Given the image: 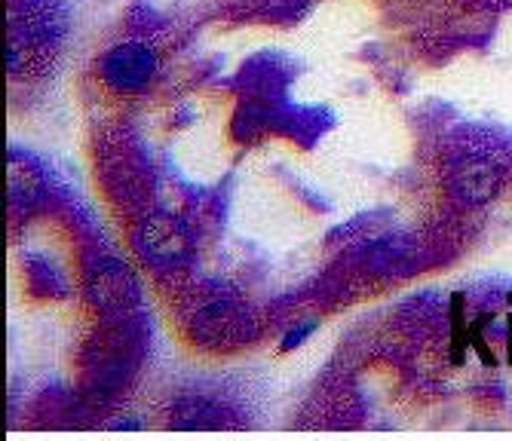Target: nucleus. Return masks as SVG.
Returning a JSON list of instances; mask_svg holds the SVG:
<instances>
[{
	"instance_id": "nucleus-1",
	"label": "nucleus",
	"mask_w": 512,
	"mask_h": 441,
	"mask_svg": "<svg viewBox=\"0 0 512 441\" xmlns=\"http://www.w3.org/2000/svg\"><path fill=\"white\" fill-rule=\"evenodd\" d=\"M160 59L154 53V46L142 43V40H126L111 46L102 56V80L108 86H114L117 92H138L145 89L154 77H157Z\"/></svg>"
},
{
	"instance_id": "nucleus-2",
	"label": "nucleus",
	"mask_w": 512,
	"mask_h": 441,
	"mask_svg": "<svg viewBox=\"0 0 512 441\" xmlns=\"http://www.w3.org/2000/svg\"><path fill=\"white\" fill-rule=\"evenodd\" d=\"M135 245H138V255L151 267L172 270L188 258V230H184L178 218L157 212L142 221V227L135 233Z\"/></svg>"
},
{
	"instance_id": "nucleus-3",
	"label": "nucleus",
	"mask_w": 512,
	"mask_h": 441,
	"mask_svg": "<svg viewBox=\"0 0 512 441\" xmlns=\"http://www.w3.org/2000/svg\"><path fill=\"white\" fill-rule=\"evenodd\" d=\"M89 294L105 313H129L138 307L142 288H138L135 273L123 261L108 258L89 273Z\"/></svg>"
},
{
	"instance_id": "nucleus-4",
	"label": "nucleus",
	"mask_w": 512,
	"mask_h": 441,
	"mask_svg": "<svg viewBox=\"0 0 512 441\" xmlns=\"http://www.w3.org/2000/svg\"><path fill=\"white\" fill-rule=\"evenodd\" d=\"M503 166L494 157L473 154L454 163L451 169V190L463 206H485L500 193Z\"/></svg>"
},
{
	"instance_id": "nucleus-5",
	"label": "nucleus",
	"mask_w": 512,
	"mask_h": 441,
	"mask_svg": "<svg viewBox=\"0 0 512 441\" xmlns=\"http://www.w3.org/2000/svg\"><path fill=\"white\" fill-rule=\"evenodd\" d=\"M197 322H200V337L209 343H234L246 337V328H249V316L230 301H218L206 307Z\"/></svg>"
},
{
	"instance_id": "nucleus-6",
	"label": "nucleus",
	"mask_w": 512,
	"mask_h": 441,
	"mask_svg": "<svg viewBox=\"0 0 512 441\" xmlns=\"http://www.w3.org/2000/svg\"><path fill=\"white\" fill-rule=\"evenodd\" d=\"M172 426H178V429H224V426H234V414L212 399H181L172 408Z\"/></svg>"
},
{
	"instance_id": "nucleus-7",
	"label": "nucleus",
	"mask_w": 512,
	"mask_h": 441,
	"mask_svg": "<svg viewBox=\"0 0 512 441\" xmlns=\"http://www.w3.org/2000/svg\"><path fill=\"white\" fill-rule=\"evenodd\" d=\"M7 187H10V200L22 209L34 206L43 193V175L37 172V166L31 160H25L22 154H10V169H7Z\"/></svg>"
},
{
	"instance_id": "nucleus-8",
	"label": "nucleus",
	"mask_w": 512,
	"mask_h": 441,
	"mask_svg": "<svg viewBox=\"0 0 512 441\" xmlns=\"http://www.w3.org/2000/svg\"><path fill=\"white\" fill-rule=\"evenodd\" d=\"M316 328V322H304V325H298L295 331H289L286 334V340H283V350H295L298 343H304L307 337H310V331Z\"/></svg>"
}]
</instances>
